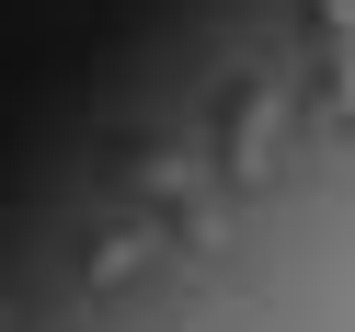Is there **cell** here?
<instances>
[{
    "instance_id": "6da1fadb",
    "label": "cell",
    "mask_w": 355,
    "mask_h": 332,
    "mask_svg": "<svg viewBox=\"0 0 355 332\" xmlns=\"http://www.w3.org/2000/svg\"><path fill=\"white\" fill-rule=\"evenodd\" d=\"M275 69H230L207 92V161H218V184H241V195H263L275 184Z\"/></svg>"
}]
</instances>
